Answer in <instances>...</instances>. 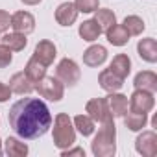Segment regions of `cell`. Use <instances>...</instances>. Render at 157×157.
Returning <instances> with one entry per match:
<instances>
[{
  "label": "cell",
  "instance_id": "13",
  "mask_svg": "<svg viewBox=\"0 0 157 157\" xmlns=\"http://www.w3.org/2000/svg\"><path fill=\"white\" fill-rule=\"evenodd\" d=\"M107 61V48L102 44H91L83 52V65L87 67H102Z\"/></svg>",
  "mask_w": 157,
  "mask_h": 157
},
{
  "label": "cell",
  "instance_id": "2",
  "mask_svg": "<svg viewBox=\"0 0 157 157\" xmlns=\"http://www.w3.org/2000/svg\"><path fill=\"white\" fill-rule=\"evenodd\" d=\"M91 151L94 157H113L117 153V128L115 120L102 122L98 133L91 142Z\"/></svg>",
  "mask_w": 157,
  "mask_h": 157
},
{
  "label": "cell",
  "instance_id": "11",
  "mask_svg": "<svg viewBox=\"0 0 157 157\" xmlns=\"http://www.w3.org/2000/svg\"><path fill=\"white\" fill-rule=\"evenodd\" d=\"M107 100V107H109V113L113 115V118H122L126 113H128V107H129V100L126 94L122 93H109V96H105Z\"/></svg>",
  "mask_w": 157,
  "mask_h": 157
},
{
  "label": "cell",
  "instance_id": "33",
  "mask_svg": "<svg viewBox=\"0 0 157 157\" xmlns=\"http://www.w3.org/2000/svg\"><path fill=\"white\" fill-rule=\"evenodd\" d=\"M22 4H26V6H37V4H41L43 0H21Z\"/></svg>",
  "mask_w": 157,
  "mask_h": 157
},
{
  "label": "cell",
  "instance_id": "31",
  "mask_svg": "<svg viewBox=\"0 0 157 157\" xmlns=\"http://www.w3.org/2000/svg\"><path fill=\"white\" fill-rule=\"evenodd\" d=\"M10 98H11V89H10V85H6V83L0 82V104H6Z\"/></svg>",
  "mask_w": 157,
  "mask_h": 157
},
{
  "label": "cell",
  "instance_id": "9",
  "mask_svg": "<svg viewBox=\"0 0 157 157\" xmlns=\"http://www.w3.org/2000/svg\"><path fill=\"white\" fill-rule=\"evenodd\" d=\"M11 28L13 32L30 35L35 30V17L30 11H15L11 15Z\"/></svg>",
  "mask_w": 157,
  "mask_h": 157
},
{
  "label": "cell",
  "instance_id": "20",
  "mask_svg": "<svg viewBox=\"0 0 157 157\" xmlns=\"http://www.w3.org/2000/svg\"><path fill=\"white\" fill-rule=\"evenodd\" d=\"M2 144H4V153L8 157H26L28 151H30L28 144L19 140L17 137H8Z\"/></svg>",
  "mask_w": 157,
  "mask_h": 157
},
{
  "label": "cell",
  "instance_id": "1",
  "mask_svg": "<svg viewBox=\"0 0 157 157\" xmlns=\"http://www.w3.org/2000/svg\"><path fill=\"white\" fill-rule=\"evenodd\" d=\"M13 131L26 140L43 137L52 128V113L41 98H21L8 113Z\"/></svg>",
  "mask_w": 157,
  "mask_h": 157
},
{
  "label": "cell",
  "instance_id": "4",
  "mask_svg": "<svg viewBox=\"0 0 157 157\" xmlns=\"http://www.w3.org/2000/svg\"><path fill=\"white\" fill-rule=\"evenodd\" d=\"M35 91L41 98H46L50 102H59L65 96V85L54 76H44L35 83Z\"/></svg>",
  "mask_w": 157,
  "mask_h": 157
},
{
  "label": "cell",
  "instance_id": "15",
  "mask_svg": "<svg viewBox=\"0 0 157 157\" xmlns=\"http://www.w3.org/2000/svg\"><path fill=\"white\" fill-rule=\"evenodd\" d=\"M137 54L146 63H157V41L153 37L140 39L137 43Z\"/></svg>",
  "mask_w": 157,
  "mask_h": 157
},
{
  "label": "cell",
  "instance_id": "12",
  "mask_svg": "<svg viewBox=\"0 0 157 157\" xmlns=\"http://www.w3.org/2000/svg\"><path fill=\"white\" fill-rule=\"evenodd\" d=\"M78 15H80V11L76 10L74 2H63L56 10V22L59 26H72L78 21Z\"/></svg>",
  "mask_w": 157,
  "mask_h": 157
},
{
  "label": "cell",
  "instance_id": "29",
  "mask_svg": "<svg viewBox=\"0 0 157 157\" xmlns=\"http://www.w3.org/2000/svg\"><path fill=\"white\" fill-rule=\"evenodd\" d=\"M11 61H13V52H11L6 44L0 43V68L10 67V65H11Z\"/></svg>",
  "mask_w": 157,
  "mask_h": 157
},
{
  "label": "cell",
  "instance_id": "28",
  "mask_svg": "<svg viewBox=\"0 0 157 157\" xmlns=\"http://www.w3.org/2000/svg\"><path fill=\"white\" fill-rule=\"evenodd\" d=\"M74 6L80 13H94L100 8V0H74Z\"/></svg>",
  "mask_w": 157,
  "mask_h": 157
},
{
  "label": "cell",
  "instance_id": "21",
  "mask_svg": "<svg viewBox=\"0 0 157 157\" xmlns=\"http://www.w3.org/2000/svg\"><path fill=\"white\" fill-rule=\"evenodd\" d=\"M0 43L6 44L11 52H22L28 44V39L24 33H19V32H11V33H6L0 37Z\"/></svg>",
  "mask_w": 157,
  "mask_h": 157
},
{
  "label": "cell",
  "instance_id": "14",
  "mask_svg": "<svg viewBox=\"0 0 157 157\" xmlns=\"http://www.w3.org/2000/svg\"><path fill=\"white\" fill-rule=\"evenodd\" d=\"M10 89H11V93H15V94H30L33 89H35V83L30 80V78L24 74V70L22 72H15L13 76H11V80H10Z\"/></svg>",
  "mask_w": 157,
  "mask_h": 157
},
{
  "label": "cell",
  "instance_id": "17",
  "mask_svg": "<svg viewBox=\"0 0 157 157\" xmlns=\"http://www.w3.org/2000/svg\"><path fill=\"white\" fill-rule=\"evenodd\" d=\"M109 70L113 74H117L120 80H126V78L129 76V72H131V59H129V56L128 54H117L113 57L111 65H109Z\"/></svg>",
  "mask_w": 157,
  "mask_h": 157
},
{
  "label": "cell",
  "instance_id": "5",
  "mask_svg": "<svg viewBox=\"0 0 157 157\" xmlns=\"http://www.w3.org/2000/svg\"><path fill=\"white\" fill-rule=\"evenodd\" d=\"M56 78L63 83V85H68V87H74L82 78V70L78 67V63L70 57H65L57 63V68H56Z\"/></svg>",
  "mask_w": 157,
  "mask_h": 157
},
{
  "label": "cell",
  "instance_id": "26",
  "mask_svg": "<svg viewBox=\"0 0 157 157\" xmlns=\"http://www.w3.org/2000/svg\"><path fill=\"white\" fill-rule=\"evenodd\" d=\"M94 22L100 26V30H102V33L107 30V28H111L113 24H117V15H115V11L113 10H107V8H104V10H96L94 11Z\"/></svg>",
  "mask_w": 157,
  "mask_h": 157
},
{
  "label": "cell",
  "instance_id": "30",
  "mask_svg": "<svg viewBox=\"0 0 157 157\" xmlns=\"http://www.w3.org/2000/svg\"><path fill=\"white\" fill-rule=\"evenodd\" d=\"M11 26V15L4 10H0V33H6Z\"/></svg>",
  "mask_w": 157,
  "mask_h": 157
},
{
  "label": "cell",
  "instance_id": "7",
  "mask_svg": "<svg viewBox=\"0 0 157 157\" xmlns=\"http://www.w3.org/2000/svg\"><path fill=\"white\" fill-rule=\"evenodd\" d=\"M85 113L94 122H98V124L115 120L113 115L109 113V107H107V100L105 98H93V100H89L87 105H85Z\"/></svg>",
  "mask_w": 157,
  "mask_h": 157
},
{
  "label": "cell",
  "instance_id": "18",
  "mask_svg": "<svg viewBox=\"0 0 157 157\" xmlns=\"http://www.w3.org/2000/svg\"><path fill=\"white\" fill-rule=\"evenodd\" d=\"M133 85H135V89H144V91L155 93L157 91V74L151 70H140L135 76Z\"/></svg>",
  "mask_w": 157,
  "mask_h": 157
},
{
  "label": "cell",
  "instance_id": "19",
  "mask_svg": "<svg viewBox=\"0 0 157 157\" xmlns=\"http://www.w3.org/2000/svg\"><path fill=\"white\" fill-rule=\"evenodd\" d=\"M104 33H105L109 44H113V46H126L129 43V33L126 32V28L122 24H113Z\"/></svg>",
  "mask_w": 157,
  "mask_h": 157
},
{
  "label": "cell",
  "instance_id": "6",
  "mask_svg": "<svg viewBox=\"0 0 157 157\" xmlns=\"http://www.w3.org/2000/svg\"><path fill=\"white\" fill-rule=\"evenodd\" d=\"M155 107V96L150 91L144 89H135L129 96V111L133 113H150Z\"/></svg>",
  "mask_w": 157,
  "mask_h": 157
},
{
  "label": "cell",
  "instance_id": "34",
  "mask_svg": "<svg viewBox=\"0 0 157 157\" xmlns=\"http://www.w3.org/2000/svg\"><path fill=\"white\" fill-rule=\"evenodd\" d=\"M4 153V150H2V139H0V155Z\"/></svg>",
  "mask_w": 157,
  "mask_h": 157
},
{
  "label": "cell",
  "instance_id": "23",
  "mask_svg": "<svg viewBox=\"0 0 157 157\" xmlns=\"http://www.w3.org/2000/svg\"><path fill=\"white\" fill-rule=\"evenodd\" d=\"M78 33H80V37L87 43H94L100 35H102V30L100 26L94 22V19H89V21H83L80 24V28H78Z\"/></svg>",
  "mask_w": 157,
  "mask_h": 157
},
{
  "label": "cell",
  "instance_id": "22",
  "mask_svg": "<svg viewBox=\"0 0 157 157\" xmlns=\"http://www.w3.org/2000/svg\"><path fill=\"white\" fill-rule=\"evenodd\" d=\"M124 126L129 129V131H142L148 124V113H133V111H128L124 117Z\"/></svg>",
  "mask_w": 157,
  "mask_h": 157
},
{
  "label": "cell",
  "instance_id": "24",
  "mask_svg": "<svg viewBox=\"0 0 157 157\" xmlns=\"http://www.w3.org/2000/svg\"><path fill=\"white\" fill-rule=\"evenodd\" d=\"M72 124H74L76 131L80 133V135H83V137H91L94 133V129H96V122L89 115H78V117H74Z\"/></svg>",
  "mask_w": 157,
  "mask_h": 157
},
{
  "label": "cell",
  "instance_id": "3",
  "mask_svg": "<svg viewBox=\"0 0 157 157\" xmlns=\"http://www.w3.org/2000/svg\"><path fill=\"white\" fill-rule=\"evenodd\" d=\"M54 146L57 150H67L74 146L76 142V128L72 124V118L67 113H57L54 118V129H52Z\"/></svg>",
  "mask_w": 157,
  "mask_h": 157
},
{
  "label": "cell",
  "instance_id": "16",
  "mask_svg": "<svg viewBox=\"0 0 157 157\" xmlns=\"http://www.w3.org/2000/svg\"><path fill=\"white\" fill-rule=\"evenodd\" d=\"M98 83L100 87L105 91V93H117L122 89L124 85V80H120V78L117 74H113L109 68H104L100 74H98Z\"/></svg>",
  "mask_w": 157,
  "mask_h": 157
},
{
  "label": "cell",
  "instance_id": "8",
  "mask_svg": "<svg viewBox=\"0 0 157 157\" xmlns=\"http://www.w3.org/2000/svg\"><path fill=\"white\" fill-rule=\"evenodd\" d=\"M135 150L144 157H153L157 153V133L151 129L142 131L135 140Z\"/></svg>",
  "mask_w": 157,
  "mask_h": 157
},
{
  "label": "cell",
  "instance_id": "32",
  "mask_svg": "<svg viewBox=\"0 0 157 157\" xmlns=\"http://www.w3.org/2000/svg\"><path fill=\"white\" fill-rule=\"evenodd\" d=\"M61 155L63 157H72V155H82V157H85V150L83 148H67V150H61Z\"/></svg>",
  "mask_w": 157,
  "mask_h": 157
},
{
  "label": "cell",
  "instance_id": "25",
  "mask_svg": "<svg viewBox=\"0 0 157 157\" xmlns=\"http://www.w3.org/2000/svg\"><path fill=\"white\" fill-rule=\"evenodd\" d=\"M46 68H48V67H44L41 61H37L35 57H30L28 63H26V67H24V74L30 78L33 83H37L41 78L46 76Z\"/></svg>",
  "mask_w": 157,
  "mask_h": 157
},
{
  "label": "cell",
  "instance_id": "27",
  "mask_svg": "<svg viewBox=\"0 0 157 157\" xmlns=\"http://www.w3.org/2000/svg\"><path fill=\"white\" fill-rule=\"evenodd\" d=\"M122 26L126 28V32L129 33V37H135V35H140L146 28L144 21L139 17V15H128L122 22Z\"/></svg>",
  "mask_w": 157,
  "mask_h": 157
},
{
  "label": "cell",
  "instance_id": "10",
  "mask_svg": "<svg viewBox=\"0 0 157 157\" xmlns=\"http://www.w3.org/2000/svg\"><path fill=\"white\" fill-rule=\"evenodd\" d=\"M56 56H57V48H56V44H54L52 41H48V39H43V41L37 43V46H35L32 57H35L37 61H41L44 67H50V65L54 63Z\"/></svg>",
  "mask_w": 157,
  "mask_h": 157
}]
</instances>
